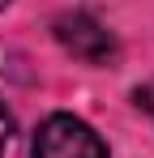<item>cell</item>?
I'll list each match as a JSON object with an SVG mask.
<instances>
[{"label": "cell", "mask_w": 154, "mask_h": 158, "mask_svg": "<svg viewBox=\"0 0 154 158\" xmlns=\"http://www.w3.org/2000/svg\"><path fill=\"white\" fill-rule=\"evenodd\" d=\"M34 158H107V141L69 111L47 115L34 132Z\"/></svg>", "instance_id": "6da1fadb"}, {"label": "cell", "mask_w": 154, "mask_h": 158, "mask_svg": "<svg viewBox=\"0 0 154 158\" xmlns=\"http://www.w3.org/2000/svg\"><path fill=\"white\" fill-rule=\"evenodd\" d=\"M51 34H56V43L64 47L69 56H77L81 64H111L116 56H120V43H116V34L103 26L99 17H90V13H60L56 22H51Z\"/></svg>", "instance_id": "7a4b0ae2"}, {"label": "cell", "mask_w": 154, "mask_h": 158, "mask_svg": "<svg viewBox=\"0 0 154 158\" xmlns=\"http://www.w3.org/2000/svg\"><path fill=\"white\" fill-rule=\"evenodd\" d=\"M9 145H13V111L0 103V158L9 154Z\"/></svg>", "instance_id": "3957f363"}, {"label": "cell", "mask_w": 154, "mask_h": 158, "mask_svg": "<svg viewBox=\"0 0 154 158\" xmlns=\"http://www.w3.org/2000/svg\"><path fill=\"white\" fill-rule=\"evenodd\" d=\"M133 98H137V107H141V111L154 120V77L146 81V85H137V90H133Z\"/></svg>", "instance_id": "277c9868"}, {"label": "cell", "mask_w": 154, "mask_h": 158, "mask_svg": "<svg viewBox=\"0 0 154 158\" xmlns=\"http://www.w3.org/2000/svg\"><path fill=\"white\" fill-rule=\"evenodd\" d=\"M4 4H9V0H0V9H4Z\"/></svg>", "instance_id": "5b68a950"}]
</instances>
